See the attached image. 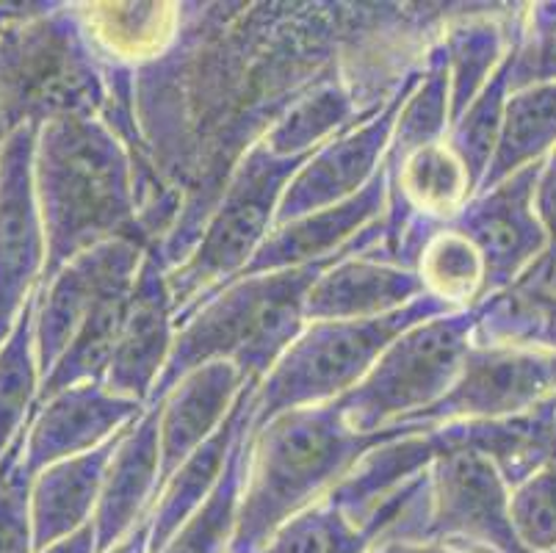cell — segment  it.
I'll return each mask as SVG.
<instances>
[{
	"instance_id": "1",
	"label": "cell",
	"mask_w": 556,
	"mask_h": 553,
	"mask_svg": "<svg viewBox=\"0 0 556 553\" xmlns=\"http://www.w3.org/2000/svg\"><path fill=\"white\" fill-rule=\"evenodd\" d=\"M134 169L128 147L103 116H62L37 130L34 194L48 252L42 282L114 238L155 247L141 225Z\"/></svg>"
},
{
	"instance_id": "2",
	"label": "cell",
	"mask_w": 556,
	"mask_h": 553,
	"mask_svg": "<svg viewBox=\"0 0 556 553\" xmlns=\"http://www.w3.org/2000/svg\"><path fill=\"white\" fill-rule=\"evenodd\" d=\"M424 429L399 424L379 432H355L338 402L277 415L250 432L247 479L230 553H261L291 517L311 510L377 445Z\"/></svg>"
},
{
	"instance_id": "3",
	"label": "cell",
	"mask_w": 556,
	"mask_h": 553,
	"mask_svg": "<svg viewBox=\"0 0 556 553\" xmlns=\"http://www.w3.org/2000/svg\"><path fill=\"white\" fill-rule=\"evenodd\" d=\"M361 252L349 250L286 272L244 274L197 304L178 322L169 363L155 382L148 407H159L186 374L208 363H232L244 379L263 382L307 327L305 302L313 282L332 263Z\"/></svg>"
},
{
	"instance_id": "4",
	"label": "cell",
	"mask_w": 556,
	"mask_h": 553,
	"mask_svg": "<svg viewBox=\"0 0 556 553\" xmlns=\"http://www.w3.org/2000/svg\"><path fill=\"white\" fill-rule=\"evenodd\" d=\"M109 105L111 64L89 45L75 7L55 3L0 34V122L9 136L62 116H103Z\"/></svg>"
},
{
	"instance_id": "5",
	"label": "cell",
	"mask_w": 556,
	"mask_h": 553,
	"mask_svg": "<svg viewBox=\"0 0 556 553\" xmlns=\"http://www.w3.org/2000/svg\"><path fill=\"white\" fill-rule=\"evenodd\" d=\"M307 159H277L261 139L252 141L230 172L219 202L197 232L189 255L166 272L175 324L244 274L255 252L275 230L282 191Z\"/></svg>"
},
{
	"instance_id": "6",
	"label": "cell",
	"mask_w": 556,
	"mask_h": 553,
	"mask_svg": "<svg viewBox=\"0 0 556 553\" xmlns=\"http://www.w3.org/2000/svg\"><path fill=\"white\" fill-rule=\"evenodd\" d=\"M446 313L457 311L424 297L404 311L368 322H311L257 385L252 432L288 410L321 407L343 399L404 329Z\"/></svg>"
},
{
	"instance_id": "7",
	"label": "cell",
	"mask_w": 556,
	"mask_h": 553,
	"mask_svg": "<svg viewBox=\"0 0 556 553\" xmlns=\"http://www.w3.org/2000/svg\"><path fill=\"white\" fill-rule=\"evenodd\" d=\"M482 307L434 316L404 329L379 354L355 390L338 399L343 420L355 432H379L413 424L454 388L473 347Z\"/></svg>"
},
{
	"instance_id": "8",
	"label": "cell",
	"mask_w": 556,
	"mask_h": 553,
	"mask_svg": "<svg viewBox=\"0 0 556 553\" xmlns=\"http://www.w3.org/2000/svg\"><path fill=\"white\" fill-rule=\"evenodd\" d=\"M509 501L513 490L484 456L441 443V454L429 465L427 515L418 542L529 553L515 535Z\"/></svg>"
},
{
	"instance_id": "9",
	"label": "cell",
	"mask_w": 556,
	"mask_h": 553,
	"mask_svg": "<svg viewBox=\"0 0 556 553\" xmlns=\"http://www.w3.org/2000/svg\"><path fill=\"white\" fill-rule=\"evenodd\" d=\"M421 75L424 61L404 73L402 84L393 91V98L382 105V111L313 152L282 191L275 227L352 200L366 189L368 183L382 172L399 111L409 98V91L416 89Z\"/></svg>"
},
{
	"instance_id": "10",
	"label": "cell",
	"mask_w": 556,
	"mask_h": 553,
	"mask_svg": "<svg viewBox=\"0 0 556 553\" xmlns=\"http://www.w3.org/2000/svg\"><path fill=\"white\" fill-rule=\"evenodd\" d=\"M148 252V243L114 238L80 252L37 288L34 338L42 377L67 352L75 332L84 327L100 302L136 286Z\"/></svg>"
},
{
	"instance_id": "11",
	"label": "cell",
	"mask_w": 556,
	"mask_h": 553,
	"mask_svg": "<svg viewBox=\"0 0 556 553\" xmlns=\"http://www.w3.org/2000/svg\"><path fill=\"white\" fill-rule=\"evenodd\" d=\"M556 395V354L473 343L454 388L413 424L490 420L529 413Z\"/></svg>"
},
{
	"instance_id": "12",
	"label": "cell",
	"mask_w": 556,
	"mask_h": 553,
	"mask_svg": "<svg viewBox=\"0 0 556 553\" xmlns=\"http://www.w3.org/2000/svg\"><path fill=\"white\" fill-rule=\"evenodd\" d=\"M37 130L20 128L0 150V347L45 274V232L34 194Z\"/></svg>"
},
{
	"instance_id": "13",
	"label": "cell",
	"mask_w": 556,
	"mask_h": 553,
	"mask_svg": "<svg viewBox=\"0 0 556 553\" xmlns=\"http://www.w3.org/2000/svg\"><path fill=\"white\" fill-rule=\"evenodd\" d=\"M540 164L473 194L452 222L482 252L484 299L518 286L548 252V236L534 211Z\"/></svg>"
},
{
	"instance_id": "14",
	"label": "cell",
	"mask_w": 556,
	"mask_h": 553,
	"mask_svg": "<svg viewBox=\"0 0 556 553\" xmlns=\"http://www.w3.org/2000/svg\"><path fill=\"white\" fill-rule=\"evenodd\" d=\"M144 413V404L111 393L103 382H80L50 395L25 426V470L37 476L62 460L89 454L130 429Z\"/></svg>"
},
{
	"instance_id": "15",
	"label": "cell",
	"mask_w": 556,
	"mask_h": 553,
	"mask_svg": "<svg viewBox=\"0 0 556 553\" xmlns=\"http://www.w3.org/2000/svg\"><path fill=\"white\" fill-rule=\"evenodd\" d=\"M388 205L386 166L361 194L338 202L325 211L307 213L302 219L275 227L261 250L244 268V274L286 272L311 266L349 250L371 252L382 241V216ZM241 274V277H244Z\"/></svg>"
},
{
	"instance_id": "16",
	"label": "cell",
	"mask_w": 556,
	"mask_h": 553,
	"mask_svg": "<svg viewBox=\"0 0 556 553\" xmlns=\"http://www.w3.org/2000/svg\"><path fill=\"white\" fill-rule=\"evenodd\" d=\"M175 304L166 286V266L159 247H150L130 293L123 327L116 335L114 357L103 385L116 395L134 399L148 407L155 382L169 363L175 347Z\"/></svg>"
},
{
	"instance_id": "17",
	"label": "cell",
	"mask_w": 556,
	"mask_h": 553,
	"mask_svg": "<svg viewBox=\"0 0 556 553\" xmlns=\"http://www.w3.org/2000/svg\"><path fill=\"white\" fill-rule=\"evenodd\" d=\"M427 297L416 268L382 261L371 252L332 263L307 291L305 318L311 322H368L404 311Z\"/></svg>"
},
{
	"instance_id": "18",
	"label": "cell",
	"mask_w": 556,
	"mask_h": 553,
	"mask_svg": "<svg viewBox=\"0 0 556 553\" xmlns=\"http://www.w3.org/2000/svg\"><path fill=\"white\" fill-rule=\"evenodd\" d=\"M161 495V445L159 407H148L116 443L105 470L92 526L98 535V553L109 551L150 517Z\"/></svg>"
},
{
	"instance_id": "19",
	"label": "cell",
	"mask_w": 556,
	"mask_h": 553,
	"mask_svg": "<svg viewBox=\"0 0 556 553\" xmlns=\"http://www.w3.org/2000/svg\"><path fill=\"white\" fill-rule=\"evenodd\" d=\"M244 374L232 363H208L186 374L159 404L161 490L180 465L219 429L244 390Z\"/></svg>"
},
{
	"instance_id": "20",
	"label": "cell",
	"mask_w": 556,
	"mask_h": 553,
	"mask_svg": "<svg viewBox=\"0 0 556 553\" xmlns=\"http://www.w3.org/2000/svg\"><path fill=\"white\" fill-rule=\"evenodd\" d=\"M434 435L443 445L484 456L515 490L556 456V395L529 413L507 418L438 424Z\"/></svg>"
},
{
	"instance_id": "21",
	"label": "cell",
	"mask_w": 556,
	"mask_h": 553,
	"mask_svg": "<svg viewBox=\"0 0 556 553\" xmlns=\"http://www.w3.org/2000/svg\"><path fill=\"white\" fill-rule=\"evenodd\" d=\"M257 385L261 379H247L239 402L227 415L225 424L166 479L164 490L150 512V553H159L169 542V537L214 493V487L219 485L227 468L232 445L239 443L247 429H252Z\"/></svg>"
},
{
	"instance_id": "22",
	"label": "cell",
	"mask_w": 556,
	"mask_h": 553,
	"mask_svg": "<svg viewBox=\"0 0 556 553\" xmlns=\"http://www.w3.org/2000/svg\"><path fill=\"white\" fill-rule=\"evenodd\" d=\"M128 432V429H125ZM123 432V435H125ZM123 435L89 454L62 460L39 470L31 481V529L34 553L92 524L103 490L105 470Z\"/></svg>"
},
{
	"instance_id": "23",
	"label": "cell",
	"mask_w": 556,
	"mask_h": 553,
	"mask_svg": "<svg viewBox=\"0 0 556 553\" xmlns=\"http://www.w3.org/2000/svg\"><path fill=\"white\" fill-rule=\"evenodd\" d=\"M438 454H441V443L434 438L432 426H424L416 432L388 440V443L368 451L327 499L352 524L363 529L368 524V517L391 495H396L402 487L427 474Z\"/></svg>"
},
{
	"instance_id": "24",
	"label": "cell",
	"mask_w": 556,
	"mask_h": 553,
	"mask_svg": "<svg viewBox=\"0 0 556 553\" xmlns=\"http://www.w3.org/2000/svg\"><path fill=\"white\" fill-rule=\"evenodd\" d=\"M75 12L94 53L114 67L159 59L184 23V9L175 3H94Z\"/></svg>"
},
{
	"instance_id": "25",
	"label": "cell",
	"mask_w": 556,
	"mask_h": 553,
	"mask_svg": "<svg viewBox=\"0 0 556 553\" xmlns=\"http://www.w3.org/2000/svg\"><path fill=\"white\" fill-rule=\"evenodd\" d=\"M382 111V109H379ZM374 114L357 109L355 95L338 78H321L282 109L261 141L277 159H307L318 147L346 134Z\"/></svg>"
},
{
	"instance_id": "26",
	"label": "cell",
	"mask_w": 556,
	"mask_h": 553,
	"mask_svg": "<svg viewBox=\"0 0 556 553\" xmlns=\"http://www.w3.org/2000/svg\"><path fill=\"white\" fill-rule=\"evenodd\" d=\"M520 12L473 14L454 20L438 42L446 55L448 89H452V125L477 100L479 91L509 53Z\"/></svg>"
},
{
	"instance_id": "27",
	"label": "cell",
	"mask_w": 556,
	"mask_h": 553,
	"mask_svg": "<svg viewBox=\"0 0 556 553\" xmlns=\"http://www.w3.org/2000/svg\"><path fill=\"white\" fill-rule=\"evenodd\" d=\"M556 147V84L526 86L509 95L502 136L479 191L540 164ZM477 191V194H479Z\"/></svg>"
},
{
	"instance_id": "28",
	"label": "cell",
	"mask_w": 556,
	"mask_h": 553,
	"mask_svg": "<svg viewBox=\"0 0 556 553\" xmlns=\"http://www.w3.org/2000/svg\"><path fill=\"white\" fill-rule=\"evenodd\" d=\"M473 343L540 349L556 354V291L523 277L518 286L484 299Z\"/></svg>"
},
{
	"instance_id": "29",
	"label": "cell",
	"mask_w": 556,
	"mask_h": 553,
	"mask_svg": "<svg viewBox=\"0 0 556 553\" xmlns=\"http://www.w3.org/2000/svg\"><path fill=\"white\" fill-rule=\"evenodd\" d=\"M413 268L427 297L452 311H471L484 302V257L459 227H438L424 241Z\"/></svg>"
},
{
	"instance_id": "30",
	"label": "cell",
	"mask_w": 556,
	"mask_h": 553,
	"mask_svg": "<svg viewBox=\"0 0 556 553\" xmlns=\"http://www.w3.org/2000/svg\"><path fill=\"white\" fill-rule=\"evenodd\" d=\"M34 316H37V293L25 304L12 335L0 347V460L25 432L39 402L42 372L37 360Z\"/></svg>"
},
{
	"instance_id": "31",
	"label": "cell",
	"mask_w": 556,
	"mask_h": 553,
	"mask_svg": "<svg viewBox=\"0 0 556 553\" xmlns=\"http://www.w3.org/2000/svg\"><path fill=\"white\" fill-rule=\"evenodd\" d=\"M250 432L252 429H247L239 443L232 445L227 468L219 485L214 487V493L169 537V542L159 553H230L236 526H239L241 495H244Z\"/></svg>"
},
{
	"instance_id": "32",
	"label": "cell",
	"mask_w": 556,
	"mask_h": 553,
	"mask_svg": "<svg viewBox=\"0 0 556 553\" xmlns=\"http://www.w3.org/2000/svg\"><path fill=\"white\" fill-rule=\"evenodd\" d=\"M452 130V89H448L446 55L441 42H434L424 59V75L404 100L393 128L386 164H399L409 152L438 144Z\"/></svg>"
},
{
	"instance_id": "33",
	"label": "cell",
	"mask_w": 556,
	"mask_h": 553,
	"mask_svg": "<svg viewBox=\"0 0 556 553\" xmlns=\"http://www.w3.org/2000/svg\"><path fill=\"white\" fill-rule=\"evenodd\" d=\"M515 34H518V28H515ZM513 70L515 39L509 53L498 64V70L490 75V80L479 91L477 100L465 109V114L454 122L446 136L448 147L459 155V161H463L468 175H471L477 191L482 186L484 175H488L490 161H493L495 147H498V136H502L504 109H507V100L513 95Z\"/></svg>"
},
{
	"instance_id": "34",
	"label": "cell",
	"mask_w": 556,
	"mask_h": 553,
	"mask_svg": "<svg viewBox=\"0 0 556 553\" xmlns=\"http://www.w3.org/2000/svg\"><path fill=\"white\" fill-rule=\"evenodd\" d=\"M374 542L330 499L291 517L261 553H371Z\"/></svg>"
},
{
	"instance_id": "35",
	"label": "cell",
	"mask_w": 556,
	"mask_h": 553,
	"mask_svg": "<svg viewBox=\"0 0 556 553\" xmlns=\"http://www.w3.org/2000/svg\"><path fill=\"white\" fill-rule=\"evenodd\" d=\"M513 526L529 553L556 551V456L513 490Z\"/></svg>"
},
{
	"instance_id": "36",
	"label": "cell",
	"mask_w": 556,
	"mask_h": 553,
	"mask_svg": "<svg viewBox=\"0 0 556 553\" xmlns=\"http://www.w3.org/2000/svg\"><path fill=\"white\" fill-rule=\"evenodd\" d=\"M25 432L0 460V553H34L31 481L23 465Z\"/></svg>"
},
{
	"instance_id": "37",
	"label": "cell",
	"mask_w": 556,
	"mask_h": 553,
	"mask_svg": "<svg viewBox=\"0 0 556 553\" xmlns=\"http://www.w3.org/2000/svg\"><path fill=\"white\" fill-rule=\"evenodd\" d=\"M534 211L548 236V252L526 277L556 291V147L540 164L538 183H534Z\"/></svg>"
},
{
	"instance_id": "38",
	"label": "cell",
	"mask_w": 556,
	"mask_h": 553,
	"mask_svg": "<svg viewBox=\"0 0 556 553\" xmlns=\"http://www.w3.org/2000/svg\"><path fill=\"white\" fill-rule=\"evenodd\" d=\"M538 84H556V30L548 37L523 39L515 34V70H513V91Z\"/></svg>"
},
{
	"instance_id": "39",
	"label": "cell",
	"mask_w": 556,
	"mask_h": 553,
	"mask_svg": "<svg viewBox=\"0 0 556 553\" xmlns=\"http://www.w3.org/2000/svg\"><path fill=\"white\" fill-rule=\"evenodd\" d=\"M39 553H98V535H94V526H84L80 531L53 542V545L42 548Z\"/></svg>"
},
{
	"instance_id": "40",
	"label": "cell",
	"mask_w": 556,
	"mask_h": 553,
	"mask_svg": "<svg viewBox=\"0 0 556 553\" xmlns=\"http://www.w3.org/2000/svg\"><path fill=\"white\" fill-rule=\"evenodd\" d=\"M371 553H468L446 542H379Z\"/></svg>"
},
{
	"instance_id": "41",
	"label": "cell",
	"mask_w": 556,
	"mask_h": 553,
	"mask_svg": "<svg viewBox=\"0 0 556 553\" xmlns=\"http://www.w3.org/2000/svg\"><path fill=\"white\" fill-rule=\"evenodd\" d=\"M103 553H150V517H144L128 537H123L114 548Z\"/></svg>"
},
{
	"instance_id": "42",
	"label": "cell",
	"mask_w": 556,
	"mask_h": 553,
	"mask_svg": "<svg viewBox=\"0 0 556 553\" xmlns=\"http://www.w3.org/2000/svg\"><path fill=\"white\" fill-rule=\"evenodd\" d=\"M457 548H463V551H468V553H493V551H484V548H473V545H457ZM551 553H556V551H551Z\"/></svg>"
},
{
	"instance_id": "43",
	"label": "cell",
	"mask_w": 556,
	"mask_h": 553,
	"mask_svg": "<svg viewBox=\"0 0 556 553\" xmlns=\"http://www.w3.org/2000/svg\"><path fill=\"white\" fill-rule=\"evenodd\" d=\"M9 139V134H7V128H3V122H0V150H3V141Z\"/></svg>"
}]
</instances>
